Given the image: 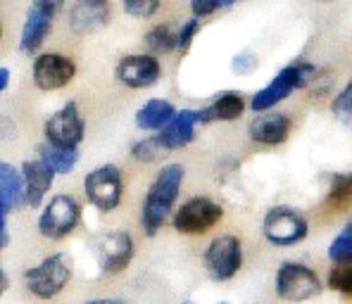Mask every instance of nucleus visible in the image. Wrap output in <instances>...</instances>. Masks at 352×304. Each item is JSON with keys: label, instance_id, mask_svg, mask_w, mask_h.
Wrapping results in <instances>:
<instances>
[{"label": "nucleus", "instance_id": "dca6fc26", "mask_svg": "<svg viewBox=\"0 0 352 304\" xmlns=\"http://www.w3.org/2000/svg\"><path fill=\"white\" fill-rule=\"evenodd\" d=\"M22 178H24V202L34 209L41 207L45 193L53 185L55 172L43 159H29V162L22 164Z\"/></svg>", "mask_w": 352, "mask_h": 304}, {"label": "nucleus", "instance_id": "ddd939ff", "mask_svg": "<svg viewBox=\"0 0 352 304\" xmlns=\"http://www.w3.org/2000/svg\"><path fill=\"white\" fill-rule=\"evenodd\" d=\"M133 257V240L126 231H112V233L102 235L100 245H98V261L100 269L107 274H119L129 266Z\"/></svg>", "mask_w": 352, "mask_h": 304}, {"label": "nucleus", "instance_id": "a878e982", "mask_svg": "<svg viewBox=\"0 0 352 304\" xmlns=\"http://www.w3.org/2000/svg\"><path fill=\"white\" fill-rule=\"evenodd\" d=\"M329 259L336 264H343V261H352V219L343 226L338 235L333 238V243L329 247Z\"/></svg>", "mask_w": 352, "mask_h": 304}, {"label": "nucleus", "instance_id": "ea45409f", "mask_svg": "<svg viewBox=\"0 0 352 304\" xmlns=\"http://www.w3.org/2000/svg\"><path fill=\"white\" fill-rule=\"evenodd\" d=\"M219 304H229V302H219Z\"/></svg>", "mask_w": 352, "mask_h": 304}, {"label": "nucleus", "instance_id": "cd10ccee", "mask_svg": "<svg viewBox=\"0 0 352 304\" xmlns=\"http://www.w3.org/2000/svg\"><path fill=\"white\" fill-rule=\"evenodd\" d=\"M329 288L340 295L352 297V261H343V264H336L329 274Z\"/></svg>", "mask_w": 352, "mask_h": 304}, {"label": "nucleus", "instance_id": "f3484780", "mask_svg": "<svg viewBox=\"0 0 352 304\" xmlns=\"http://www.w3.org/2000/svg\"><path fill=\"white\" fill-rule=\"evenodd\" d=\"M198 124V110H179L174 119L169 121V126L157 133V138L167 150H179V148H186L195 138V126Z\"/></svg>", "mask_w": 352, "mask_h": 304}, {"label": "nucleus", "instance_id": "c9c22d12", "mask_svg": "<svg viewBox=\"0 0 352 304\" xmlns=\"http://www.w3.org/2000/svg\"><path fill=\"white\" fill-rule=\"evenodd\" d=\"M236 3H241V0H219L221 8H231V5H236Z\"/></svg>", "mask_w": 352, "mask_h": 304}, {"label": "nucleus", "instance_id": "473e14b6", "mask_svg": "<svg viewBox=\"0 0 352 304\" xmlns=\"http://www.w3.org/2000/svg\"><path fill=\"white\" fill-rule=\"evenodd\" d=\"M34 5L43 10V12H48V14H53V17H55V14L62 10V5H65V0H34Z\"/></svg>", "mask_w": 352, "mask_h": 304}, {"label": "nucleus", "instance_id": "c756f323", "mask_svg": "<svg viewBox=\"0 0 352 304\" xmlns=\"http://www.w3.org/2000/svg\"><path fill=\"white\" fill-rule=\"evenodd\" d=\"M200 31V19H188L186 24L179 27V38H176V50H188V45L193 43V38Z\"/></svg>", "mask_w": 352, "mask_h": 304}, {"label": "nucleus", "instance_id": "2f4dec72", "mask_svg": "<svg viewBox=\"0 0 352 304\" xmlns=\"http://www.w3.org/2000/svg\"><path fill=\"white\" fill-rule=\"evenodd\" d=\"M231 67H234L236 74H250L252 69H257V58L250 53H241L234 58V65Z\"/></svg>", "mask_w": 352, "mask_h": 304}, {"label": "nucleus", "instance_id": "4be33fe9", "mask_svg": "<svg viewBox=\"0 0 352 304\" xmlns=\"http://www.w3.org/2000/svg\"><path fill=\"white\" fill-rule=\"evenodd\" d=\"M38 152V159H43L55 174H72L79 162V152L76 150H69V148H60V145H53V143H41L36 148Z\"/></svg>", "mask_w": 352, "mask_h": 304}, {"label": "nucleus", "instance_id": "f704fd0d", "mask_svg": "<svg viewBox=\"0 0 352 304\" xmlns=\"http://www.w3.org/2000/svg\"><path fill=\"white\" fill-rule=\"evenodd\" d=\"M10 84V69L8 67H0V91H8Z\"/></svg>", "mask_w": 352, "mask_h": 304}, {"label": "nucleus", "instance_id": "7c9ffc66", "mask_svg": "<svg viewBox=\"0 0 352 304\" xmlns=\"http://www.w3.org/2000/svg\"><path fill=\"white\" fill-rule=\"evenodd\" d=\"M219 0H190V12H193L195 19H203V17H210L219 10Z\"/></svg>", "mask_w": 352, "mask_h": 304}, {"label": "nucleus", "instance_id": "e433bc0d", "mask_svg": "<svg viewBox=\"0 0 352 304\" xmlns=\"http://www.w3.org/2000/svg\"><path fill=\"white\" fill-rule=\"evenodd\" d=\"M86 304H119L117 300H93V302H86Z\"/></svg>", "mask_w": 352, "mask_h": 304}, {"label": "nucleus", "instance_id": "f257e3e1", "mask_svg": "<svg viewBox=\"0 0 352 304\" xmlns=\"http://www.w3.org/2000/svg\"><path fill=\"white\" fill-rule=\"evenodd\" d=\"M184 174H186V169L181 167V164H167V167L160 169L153 185L148 188L146 202H143V209H141V226L150 238H153L164 226V221L169 219V212H172L176 198H179L181 183H184Z\"/></svg>", "mask_w": 352, "mask_h": 304}, {"label": "nucleus", "instance_id": "4468645a", "mask_svg": "<svg viewBox=\"0 0 352 304\" xmlns=\"http://www.w3.org/2000/svg\"><path fill=\"white\" fill-rule=\"evenodd\" d=\"M110 0H76L69 10V29L76 36H86L107 27L110 22Z\"/></svg>", "mask_w": 352, "mask_h": 304}, {"label": "nucleus", "instance_id": "393cba45", "mask_svg": "<svg viewBox=\"0 0 352 304\" xmlns=\"http://www.w3.org/2000/svg\"><path fill=\"white\" fill-rule=\"evenodd\" d=\"M169 150L162 145V141L157 138V133L150 138H143V141H138L136 145L131 148V154L133 159H138V162H146V164H153V162H160V159L164 157Z\"/></svg>", "mask_w": 352, "mask_h": 304}, {"label": "nucleus", "instance_id": "0eeeda50", "mask_svg": "<svg viewBox=\"0 0 352 304\" xmlns=\"http://www.w3.org/2000/svg\"><path fill=\"white\" fill-rule=\"evenodd\" d=\"M264 238L276 247H291L307 235V219L293 207H272L262 221Z\"/></svg>", "mask_w": 352, "mask_h": 304}, {"label": "nucleus", "instance_id": "4c0bfd02", "mask_svg": "<svg viewBox=\"0 0 352 304\" xmlns=\"http://www.w3.org/2000/svg\"><path fill=\"white\" fill-rule=\"evenodd\" d=\"M317 3H336V0H317Z\"/></svg>", "mask_w": 352, "mask_h": 304}, {"label": "nucleus", "instance_id": "6ab92c4d", "mask_svg": "<svg viewBox=\"0 0 352 304\" xmlns=\"http://www.w3.org/2000/svg\"><path fill=\"white\" fill-rule=\"evenodd\" d=\"M50 27H53V14L43 12L41 8L31 5L27 12V22L22 27V38H19V50L22 53H36L41 48V43L45 40Z\"/></svg>", "mask_w": 352, "mask_h": 304}, {"label": "nucleus", "instance_id": "412c9836", "mask_svg": "<svg viewBox=\"0 0 352 304\" xmlns=\"http://www.w3.org/2000/svg\"><path fill=\"white\" fill-rule=\"evenodd\" d=\"M174 117H176V110L172 102L155 97V100H148L146 105L136 112V126L141 128V131H162V128L169 126V121H172Z\"/></svg>", "mask_w": 352, "mask_h": 304}, {"label": "nucleus", "instance_id": "39448f33", "mask_svg": "<svg viewBox=\"0 0 352 304\" xmlns=\"http://www.w3.org/2000/svg\"><path fill=\"white\" fill-rule=\"evenodd\" d=\"M81 207L69 195H55L38 216V233L48 240H62L79 226Z\"/></svg>", "mask_w": 352, "mask_h": 304}, {"label": "nucleus", "instance_id": "9d476101", "mask_svg": "<svg viewBox=\"0 0 352 304\" xmlns=\"http://www.w3.org/2000/svg\"><path fill=\"white\" fill-rule=\"evenodd\" d=\"M43 131H45L48 143L76 150V148L81 145V141H84V131H86L76 102H67L65 107H60V110L45 121Z\"/></svg>", "mask_w": 352, "mask_h": 304}, {"label": "nucleus", "instance_id": "5701e85b", "mask_svg": "<svg viewBox=\"0 0 352 304\" xmlns=\"http://www.w3.org/2000/svg\"><path fill=\"white\" fill-rule=\"evenodd\" d=\"M326 204L336 212H345L352 207V172L350 174H333L331 176V188L326 195Z\"/></svg>", "mask_w": 352, "mask_h": 304}, {"label": "nucleus", "instance_id": "58836bf2", "mask_svg": "<svg viewBox=\"0 0 352 304\" xmlns=\"http://www.w3.org/2000/svg\"><path fill=\"white\" fill-rule=\"evenodd\" d=\"M184 304H193V302H184Z\"/></svg>", "mask_w": 352, "mask_h": 304}, {"label": "nucleus", "instance_id": "b1692460", "mask_svg": "<svg viewBox=\"0 0 352 304\" xmlns=\"http://www.w3.org/2000/svg\"><path fill=\"white\" fill-rule=\"evenodd\" d=\"M176 38L179 31H172L169 24H157L146 34V48L148 55H167L176 50Z\"/></svg>", "mask_w": 352, "mask_h": 304}, {"label": "nucleus", "instance_id": "2eb2a0df", "mask_svg": "<svg viewBox=\"0 0 352 304\" xmlns=\"http://www.w3.org/2000/svg\"><path fill=\"white\" fill-rule=\"evenodd\" d=\"M293 121L283 112H262L248 126V133L260 145H281L291 136Z\"/></svg>", "mask_w": 352, "mask_h": 304}, {"label": "nucleus", "instance_id": "f03ea898", "mask_svg": "<svg viewBox=\"0 0 352 304\" xmlns=\"http://www.w3.org/2000/svg\"><path fill=\"white\" fill-rule=\"evenodd\" d=\"M317 79V67L309 65V62L300 60V62H293V65L283 67L272 81H269L264 89H260L252 95V112L262 115V112H269L283 102L293 91H300V89H307L312 81Z\"/></svg>", "mask_w": 352, "mask_h": 304}, {"label": "nucleus", "instance_id": "7ed1b4c3", "mask_svg": "<svg viewBox=\"0 0 352 304\" xmlns=\"http://www.w3.org/2000/svg\"><path fill=\"white\" fill-rule=\"evenodd\" d=\"M69 257L62 255V252L43 259L34 269L24 271V281H27L29 292L38 297V300H50V297H55L58 292L65 290V285L69 283Z\"/></svg>", "mask_w": 352, "mask_h": 304}, {"label": "nucleus", "instance_id": "bb28decb", "mask_svg": "<svg viewBox=\"0 0 352 304\" xmlns=\"http://www.w3.org/2000/svg\"><path fill=\"white\" fill-rule=\"evenodd\" d=\"M331 112H333L336 121H340L343 126L352 128V81L343 86V91L333 97L331 102Z\"/></svg>", "mask_w": 352, "mask_h": 304}, {"label": "nucleus", "instance_id": "c85d7f7f", "mask_svg": "<svg viewBox=\"0 0 352 304\" xmlns=\"http://www.w3.org/2000/svg\"><path fill=\"white\" fill-rule=\"evenodd\" d=\"M122 8L129 17L148 19L160 10V0H122Z\"/></svg>", "mask_w": 352, "mask_h": 304}, {"label": "nucleus", "instance_id": "f8f14e48", "mask_svg": "<svg viewBox=\"0 0 352 304\" xmlns=\"http://www.w3.org/2000/svg\"><path fill=\"white\" fill-rule=\"evenodd\" d=\"M115 76L129 89H150L162 76V67L155 55H126L119 60Z\"/></svg>", "mask_w": 352, "mask_h": 304}, {"label": "nucleus", "instance_id": "aec40b11", "mask_svg": "<svg viewBox=\"0 0 352 304\" xmlns=\"http://www.w3.org/2000/svg\"><path fill=\"white\" fill-rule=\"evenodd\" d=\"M24 202V178L12 164H0V214Z\"/></svg>", "mask_w": 352, "mask_h": 304}, {"label": "nucleus", "instance_id": "a211bd4d", "mask_svg": "<svg viewBox=\"0 0 352 304\" xmlns=\"http://www.w3.org/2000/svg\"><path fill=\"white\" fill-rule=\"evenodd\" d=\"M245 110V100L238 91H224L217 95V100L207 107L198 110V121L210 124V121H234L243 115Z\"/></svg>", "mask_w": 352, "mask_h": 304}, {"label": "nucleus", "instance_id": "20e7f679", "mask_svg": "<svg viewBox=\"0 0 352 304\" xmlns=\"http://www.w3.org/2000/svg\"><path fill=\"white\" fill-rule=\"evenodd\" d=\"M322 281L300 261H283L276 271V295L286 302H307L322 292Z\"/></svg>", "mask_w": 352, "mask_h": 304}, {"label": "nucleus", "instance_id": "9b49d317", "mask_svg": "<svg viewBox=\"0 0 352 304\" xmlns=\"http://www.w3.org/2000/svg\"><path fill=\"white\" fill-rule=\"evenodd\" d=\"M76 74V67L69 58L60 53L38 55L34 62V84L41 91H60L72 84Z\"/></svg>", "mask_w": 352, "mask_h": 304}, {"label": "nucleus", "instance_id": "6e6552de", "mask_svg": "<svg viewBox=\"0 0 352 304\" xmlns=\"http://www.w3.org/2000/svg\"><path fill=\"white\" fill-rule=\"evenodd\" d=\"M224 216L221 204H217L210 198H190L184 202L174 214V229L186 235H203L210 229H214Z\"/></svg>", "mask_w": 352, "mask_h": 304}, {"label": "nucleus", "instance_id": "423d86ee", "mask_svg": "<svg viewBox=\"0 0 352 304\" xmlns=\"http://www.w3.org/2000/svg\"><path fill=\"white\" fill-rule=\"evenodd\" d=\"M84 190L88 202L100 212H112L117 204L122 202V172L115 164H102V167L93 169L84 178Z\"/></svg>", "mask_w": 352, "mask_h": 304}, {"label": "nucleus", "instance_id": "72a5a7b5", "mask_svg": "<svg viewBox=\"0 0 352 304\" xmlns=\"http://www.w3.org/2000/svg\"><path fill=\"white\" fill-rule=\"evenodd\" d=\"M10 235H8V214H0V247H8Z\"/></svg>", "mask_w": 352, "mask_h": 304}, {"label": "nucleus", "instance_id": "1a4fd4ad", "mask_svg": "<svg viewBox=\"0 0 352 304\" xmlns=\"http://www.w3.org/2000/svg\"><path fill=\"white\" fill-rule=\"evenodd\" d=\"M243 247L236 235H221L205 250V269L212 281H229L241 271Z\"/></svg>", "mask_w": 352, "mask_h": 304}]
</instances>
